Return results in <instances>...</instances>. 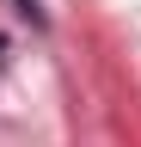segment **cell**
I'll return each instance as SVG.
<instances>
[{
	"label": "cell",
	"instance_id": "obj_1",
	"mask_svg": "<svg viewBox=\"0 0 141 147\" xmlns=\"http://www.w3.org/2000/svg\"><path fill=\"white\" fill-rule=\"evenodd\" d=\"M12 6H19V12L31 18V25H43V12H37V0H12Z\"/></svg>",
	"mask_w": 141,
	"mask_h": 147
},
{
	"label": "cell",
	"instance_id": "obj_2",
	"mask_svg": "<svg viewBox=\"0 0 141 147\" xmlns=\"http://www.w3.org/2000/svg\"><path fill=\"white\" fill-rule=\"evenodd\" d=\"M0 55H6V43H0Z\"/></svg>",
	"mask_w": 141,
	"mask_h": 147
}]
</instances>
